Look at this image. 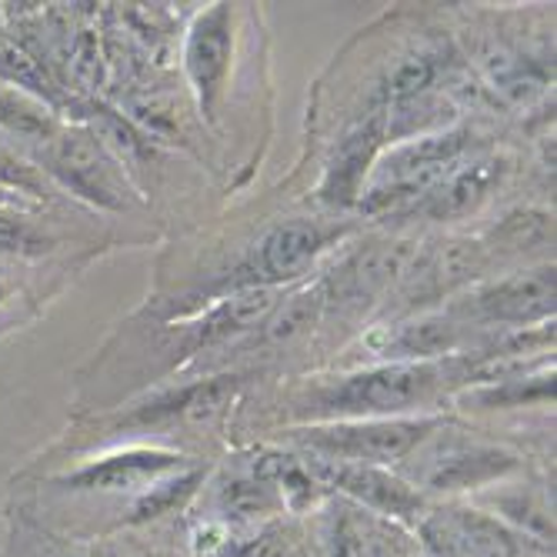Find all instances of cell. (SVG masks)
<instances>
[{
    "label": "cell",
    "instance_id": "6da1fadb",
    "mask_svg": "<svg viewBox=\"0 0 557 557\" xmlns=\"http://www.w3.org/2000/svg\"><path fill=\"white\" fill-rule=\"evenodd\" d=\"M444 381V368L431 361H400L364 374H350L334 387H321L308 397V408L318 418H354L381 421L384 414L411 411L428 404Z\"/></svg>",
    "mask_w": 557,
    "mask_h": 557
},
{
    "label": "cell",
    "instance_id": "7a4b0ae2",
    "mask_svg": "<svg viewBox=\"0 0 557 557\" xmlns=\"http://www.w3.org/2000/svg\"><path fill=\"white\" fill-rule=\"evenodd\" d=\"M437 421H400V418H381V421H347V424H327V428H308L297 431V441L308 444L318 454H327L331 461L344 465H391L408 458V454L434 434Z\"/></svg>",
    "mask_w": 557,
    "mask_h": 557
},
{
    "label": "cell",
    "instance_id": "3957f363",
    "mask_svg": "<svg viewBox=\"0 0 557 557\" xmlns=\"http://www.w3.org/2000/svg\"><path fill=\"white\" fill-rule=\"evenodd\" d=\"M40 168L61 181L71 194L90 200L97 208H124V184L117 164L97 134L74 127L58 131L40 150Z\"/></svg>",
    "mask_w": 557,
    "mask_h": 557
},
{
    "label": "cell",
    "instance_id": "277c9868",
    "mask_svg": "<svg viewBox=\"0 0 557 557\" xmlns=\"http://www.w3.org/2000/svg\"><path fill=\"white\" fill-rule=\"evenodd\" d=\"M341 237V227H321L314 221H287L274 227L227 281V290H258L281 281H294L314 264L321 250Z\"/></svg>",
    "mask_w": 557,
    "mask_h": 557
},
{
    "label": "cell",
    "instance_id": "5b68a950",
    "mask_svg": "<svg viewBox=\"0 0 557 557\" xmlns=\"http://www.w3.org/2000/svg\"><path fill=\"white\" fill-rule=\"evenodd\" d=\"M231 54H234V11L227 4H214L190 24L187 47H184V67L197 94V108L208 121H214L218 104L224 97Z\"/></svg>",
    "mask_w": 557,
    "mask_h": 557
},
{
    "label": "cell",
    "instance_id": "8992f818",
    "mask_svg": "<svg viewBox=\"0 0 557 557\" xmlns=\"http://www.w3.org/2000/svg\"><path fill=\"white\" fill-rule=\"evenodd\" d=\"M414 261L411 244H371L361 247L358 255L347 258L334 277L324 287V300H334L341 308H364L377 294H384L400 274H408V264Z\"/></svg>",
    "mask_w": 557,
    "mask_h": 557
},
{
    "label": "cell",
    "instance_id": "52a82bcc",
    "mask_svg": "<svg viewBox=\"0 0 557 557\" xmlns=\"http://www.w3.org/2000/svg\"><path fill=\"white\" fill-rule=\"evenodd\" d=\"M554 311V268H537L478 290L458 314L487 324H528Z\"/></svg>",
    "mask_w": 557,
    "mask_h": 557
},
{
    "label": "cell",
    "instance_id": "ba28073f",
    "mask_svg": "<svg viewBox=\"0 0 557 557\" xmlns=\"http://www.w3.org/2000/svg\"><path fill=\"white\" fill-rule=\"evenodd\" d=\"M181 465H184L181 454L134 447V450L111 454L104 461H94V465L67 474L64 484L71 491H137V487L158 484Z\"/></svg>",
    "mask_w": 557,
    "mask_h": 557
},
{
    "label": "cell",
    "instance_id": "9c48e42d",
    "mask_svg": "<svg viewBox=\"0 0 557 557\" xmlns=\"http://www.w3.org/2000/svg\"><path fill=\"white\" fill-rule=\"evenodd\" d=\"M314 471L331 484L350 494L354 500L387 515V518H414L421 511V494L404 481L391 478L387 471L374 465H344V461H324L314 465Z\"/></svg>",
    "mask_w": 557,
    "mask_h": 557
},
{
    "label": "cell",
    "instance_id": "30bf717a",
    "mask_svg": "<svg viewBox=\"0 0 557 557\" xmlns=\"http://www.w3.org/2000/svg\"><path fill=\"white\" fill-rule=\"evenodd\" d=\"M518 468V458L487 444H450L431 454L421 481L434 491H468L491 484Z\"/></svg>",
    "mask_w": 557,
    "mask_h": 557
},
{
    "label": "cell",
    "instance_id": "8fae6325",
    "mask_svg": "<svg viewBox=\"0 0 557 557\" xmlns=\"http://www.w3.org/2000/svg\"><path fill=\"white\" fill-rule=\"evenodd\" d=\"M504 164L500 161H478L461 171H447L431 190L428 200L421 205V214L434 221H454L465 218L481 208V200L491 194V187L500 181Z\"/></svg>",
    "mask_w": 557,
    "mask_h": 557
},
{
    "label": "cell",
    "instance_id": "7c38bea8",
    "mask_svg": "<svg viewBox=\"0 0 557 557\" xmlns=\"http://www.w3.org/2000/svg\"><path fill=\"white\" fill-rule=\"evenodd\" d=\"M484 264V247L474 244V240H450V244H441L437 250L418 264V274H414V287H411V300H434L454 287L468 284Z\"/></svg>",
    "mask_w": 557,
    "mask_h": 557
},
{
    "label": "cell",
    "instance_id": "4fadbf2b",
    "mask_svg": "<svg viewBox=\"0 0 557 557\" xmlns=\"http://www.w3.org/2000/svg\"><path fill=\"white\" fill-rule=\"evenodd\" d=\"M381 131H384V117L377 114L337 147V158L327 168V177L321 184V194L327 200H334V205H350V200L358 197L361 181L368 174V164H371L374 150L381 144Z\"/></svg>",
    "mask_w": 557,
    "mask_h": 557
},
{
    "label": "cell",
    "instance_id": "5bb4252c",
    "mask_svg": "<svg viewBox=\"0 0 557 557\" xmlns=\"http://www.w3.org/2000/svg\"><path fill=\"white\" fill-rule=\"evenodd\" d=\"M274 311V290L258 287V290H237L234 297H227L214 314H208L197 327V341L194 347H208L218 341H227L234 334H244L255 324H261L268 314Z\"/></svg>",
    "mask_w": 557,
    "mask_h": 557
},
{
    "label": "cell",
    "instance_id": "9a60e30c",
    "mask_svg": "<svg viewBox=\"0 0 557 557\" xmlns=\"http://www.w3.org/2000/svg\"><path fill=\"white\" fill-rule=\"evenodd\" d=\"M0 127L14 137L40 140V144H47L61 131L54 111H50L44 100H37L17 87H8V84H0Z\"/></svg>",
    "mask_w": 557,
    "mask_h": 557
},
{
    "label": "cell",
    "instance_id": "2e32d148",
    "mask_svg": "<svg viewBox=\"0 0 557 557\" xmlns=\"http://www.w3.org/2000/svg\"><path fill=\"white\" fill-rule=\"evenodd\" d=\"M458 341H461V327L450 318H428V321L400 327L384 344V350L387 354L394 350L400 358H437V354H447L458 347Z\"/></svg>",
    "mask_w": 557,
    "mask_h": 557
},
{
    "label": "cell",
    "instance_id": "e0dca14e",
    "mask_svg": "<svg viewBox=\"0 0 557 557\" xmlns=\"http://www.w3.org/2000/svg\"><path fill=\"white\" fill-rule=\"evenodd\" d=\"M454 534H458L468 557H515L518 541L511 531H504L497 521H487L474 511H458L454 518Z\"/></svg>",
    "mask_w": 557,
    "mask_h": 557
},
{
    "label": "cell",
    "instance_id": "ac0fdd59",
    "mask_svg": "<svg viewBox=\"0 0 557 557\" xmlns=\"http://www.w3.org/2000/svg\"><path fill=\"white\" fill-rule=\"evenodd\" d=\"M324 304L327 300H324V287L321 284L314 290H304V294L284 300V308L268 321V337L271 341H290V337H297L304 327H311L318 321Z\"/></svg>",
    "mask_w": 557,
    "mask_h": 557
},
{
    "label": "cell",
    "instance_id": "d6986e66",
    "mask_svg": "<svg viewBox=\"0 0 557 557\" xmlns=\"http://www.w3.org/2000/svg\"><path fill=\"white\" fill-rule=\"evenodd\" d=\"M0 84L17 87V90L37 97V100L54 97V90H50V81L37 67V61L27 58L21 47H11V44H0Z\"/></svg>",
    "mask_w": 557,
    "mask_h": 557
},
{
    "label": "cell",
    "instance_id": "ffe728a7",
    "mask_svg": "<svg viewBox=\"0 0 557 557\" xmlns=\"http://www.w3.org/2000/svg\"><path fill=\"white\" fill-rule=\"evenodd\" d=\"M221 504H224V511L237 518H255V515H271L281 504V497L264 481H234L224 487Z\"/></svg>",
    "mask_w": 557,
    "mask_h": 557
},
{
    "label": "cell",
    "instance_id": "44dd1931",
    "mask_svg": "<svg viewBox=\"0 0 557 557\" xmlns=\"http://www.w3.org/2000/svg\"><path fill=\"white\" fill-rule=\"evenodd\" d=\"M434 74H437V61H434V58H428V54L408 58V61H404V64L391 74V81H387V97H391V100L418 97L424 87H431Z\"/></svg>",
    "mask_w": 557,
    "mask_h": 557
},
{
    "label": "cell",
    "instance_id": "7402d4cb",
    "mask_svg": "<svg viewBox=\"0 0 557 557\" xmlns=\"http://www.w3.org/2000/svg\"><path fill=\"white\" fill-rule=\"evenodd\" d=\"M200 481V474H187V478H177V481H168V484H158V487H150L140 504H137V511H134V521H147V518H158V515H168L171 508H177V504L194 491V484Z\"/></svg>",
    "mask_w": 557,
    "mask_h": 557
},
{
    "label": "cell",
    "instance_id": "603a6c76",
    "mask_svg": "<svg viewBox=\"0 0 557 557\" xmlns=\"http://www.w3.org/2000/svg\"><path fill=\"white\" fill-rule=\"evenodd\" d=\"M0 250H4V255H40L44 240L30 227L27 218L0 211Z\"/></svg>",
    "mask_w": 557,
    "mask_h": 557
},
{
    "label": "cell",
    "instance_id": "cb8c5ba5",
    "mask_svg": "<svg viewBox=\"0 0 557 557\" xmlns=\"http://www.w3.org/2000/svg\"><path fill=\"white\" fill-rule=\"evenodd\" d=\"M0 187L24 190L30 197H44V177L37 168H30L24 158L11 154L8 147H0Z\"/></svg>",
    "mask_w": 557,
    "mask_h": 557
},
{
    "label": "cell",
    "instance_id": "d4e9b609",
    "mask_svg": "<svg viewBox=\"0 0 557 557\" xmlns=\"http://www.w3.org/2000/svg\"><path fill=\"white\" fill-rule=\"evenodd\" d=\"M547 237V218H534V214H518V218H508L500 224V231H494V240H504L508 250H521L524 244H534V240H544Z\"/></svg>",
    "mask_w": 557,
    "mask_h": 557
},
{
    "label": "cell",
    "instance_id": "484cf974",
    "mask_svg": "<svg viewBox=\"0 0 557 557\" xmlns=\"http://www.w3.org/2000/svg\"><path fill=\"white\" fill-rule=\"evenodd\" d=\"M500 511L508 518H515V521H521L528 531H534L541 537L554 534V524L547 521V515L541 508H534L528 497H500Z\"/></svg>",
    "mask_w": 557,
    "mask_h": 557
},
{
    "label": "cell",
    "instance_id": "4316f807",
    "mask_svg": "<svg viewBox=\"0 0 557 557\" xmlns=\"http://www.w3.org/2000/svg\"><path fill=\"white\" fill-rule=\"evenodd\" d=\"M404 541H408L404 534L377 528V531L371 534V544H368L364 550H368V557H414V550H411L408 544H404Z\"/></svg>",
    "mask_w": 557,
    "mask_h": 557
},
{
    "label": "cell",
    "instance_id": "83f0119b",
    "mask_svg": "<svg viewBox=\"0 0 557 557\" xmlns=\"http://www.w3.org/2000/svg\"><path fill=\"white\" fill-rule=\"evenodd\" d=\"M331 557H368L364 550V537L358 534L350 521H341L334 528V537H331Z\"/></svg>",
    "mask_w": 557,
    "mask_h": 557
},
{
    "label": "cell",
    "instance_id": "f1b7e54d",
    "mask_svg": "<svg viewBox=\"0 0 557 557\" xmlns=\"http://www.w3.org/2000/svg\"><path fill=\"white\" fill-rule=\"evenodd\" d=\"M4 297H8V287H4V284H0V300H4Z\"/></svg>",
    "mask_w": 557,
    "mask_h": 557
}]
</instances>
